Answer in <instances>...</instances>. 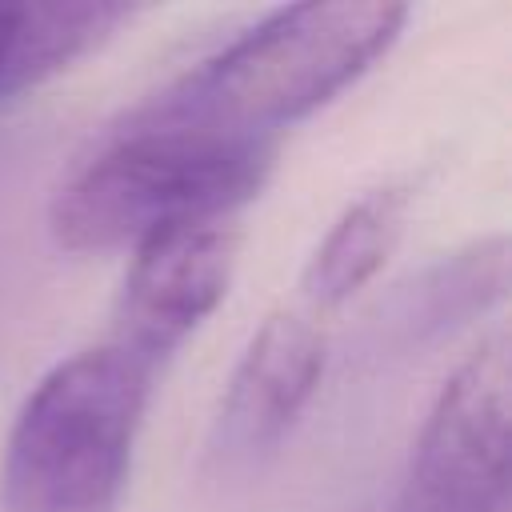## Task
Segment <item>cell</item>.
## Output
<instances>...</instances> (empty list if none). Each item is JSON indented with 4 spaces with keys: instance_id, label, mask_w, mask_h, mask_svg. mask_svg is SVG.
Listing matches in <instances>:
<instances>
[{
    "instance_id": "1",
    "label": "cell",
    "mask_w": 512,
    "mask_h": 512,
    "mask_svg": "<svg viewBox=\"0 0 512 512\" xmlns=\"http://www.w3.org/2000/svg\"><path fill=\"white\" fill-rule=\"evenodd\" d=\"M276 164V140L124 112L56 184L48 232L64 252H116L220 224L248 204Z\"/></svg>"
},
{
    "instance_id": "2",
    "label": "cell",
    "mask_w": 512,
    "mask_h": 512,
    "mask_svg": "<svg viewBox=\"0 0 512 512\" xmlns=\"http://www.w3.org/2000/svg\"><path fill=\"white\" fill-rule=\"evenodd\" d=\"M388 0H308L272 8L212 56L136 104V112L232 136L276 140L280 128L356 84L404 32Z\"/></svg>"
},
{
    "instance_id": "3",
    "label": "cell",
    "mask_w": 512,
    "mask_h": 512,
    "mask_svg": "<svg viewBox=\"0 0 512 512\" xmlns=\"http://www.w3.org/2000/svg\"><path fill=\"white\" fill-rule=\"evenodd\" d=\"M156 372L112 336L56 360L8 428L0 508L120 512Z\"/></svg>"
},
{
    "instance_id": "4",
    "label": "cell",
    "mask_w": 512,
    "mask_h": 512,
    "mask_svg": "<svg viewBox=\"0 0 512 512\" xmlns=\"http://www.w3.org/2000/svg\"><path fill=\"white\" fill-rule=\"evenodd\" d=\"M512 420V344L496 328L440 384L392 512H504Z\"/></svg>"
},
{
    "instance_id": "5",
    "label": "cell",
    "mask_w": 512,
    "mask_h": 512,
    "mask_svg": "<svg viewBox=\"0 0 512 512\" xmlns=\"http://www.w3.org/2000/svg\"><path fill=\"white\" fill-rule=\"evenodd\" d=\"M328 340L308 308H276L248 336L220 408L208 428V464L220 472L260 468L284 436L296 428L300 412L316 396L324 376Z\"/></svg>"
},
{
    "instance_id": "6",
    "label": "cell",
    "mask_w": 512,
    "mask_h": 512,
    "mask_svg": "<svg viewBox=\"0 0 512 512\" xmlns=\"http://www.w3.org/2000/svg\"><path fill=\"white\" fill-rule=\"evenodd\" d=\"M236 268V232L220 224H188L132 248L128 276L116 296L112 340L140 352L156 368L220 308Z\"/></svg>"
},
{
    "instance_id": "7",
    "label": "cell",
    "mask_w": 512,
    "mask_h": 512,
    "mask_svg": "<svg viewBox=\"0 0 512 512\" xmlns=\"http://www.w3.org/2000/svg\"><path fill=\"white\" fill-rule=\"evenodd\" d=\"M132 16V4L108 0H0V104L72 68Z\"/></svg>"
},
{
    "instance_id": "8",
    "label": "cell",
    "mask_w": 512,
    "mask_h": 512,
    "mask_svg": "<svg viewBox=\"0 0 512 512\" xmlns=\"http://www.w3.org/2000/svg\"><path fill=\"white\" fill-rule=\"evenodd\" d=\"M508 288V240L500 232L480 236L396 288L384 308L380 332L392 344H420L456 328L496 304Z\"/></svg>"
},
{
    "instance_id": "9",
    "label": "cell",
    "mask_w": 512,
    "mask_h": 512,
    "mask_svg": "<svg viewBox=\"0 0 512 512\" xmlns=\"http://www.w3.org/2000/svg\"><path fill=\"white\" fill-rule=\"evenodd\" d=\"M408 208H412L408 180H384L344 204V212L320 236V244L312 248L300 272V292L308 300V312L340 308L384 268V260L396 252L404 236Z\"/></svg>"
}]
</instances>
